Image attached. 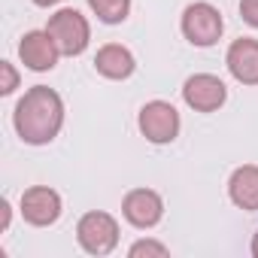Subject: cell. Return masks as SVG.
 I'll list each match as a JSON object with an SVG mask.
<instances>
[{
  "mask_svg": "<svg viewBox=\"0 0 258 258\" xmlns=\"http://www.w3.org/2000/svg\"><path fill=\"white\" fill-rule=\"evenodd\" d=\"M16 134L28 146H46L58 137L64 124V100L49 85H34L25 91V97L16 103L13 112Z\"/></svg>",
  "mask_w": 258,
  "mask_h": 258,
  "instance_id": "cell-1",
  "label": "cell"
},
{
  "mask_svg": "<svg viewBox=\"0 0 258 258\" xmlns=\"http://www.w3.org/2000/svg\"><path fill=\"white\" fill-rule=\"evenodd\" d=\"M222 31H225V19L213 4H204L201 0V4H188L182 10V37L191 46L210 49V46L219 43Z\"/></svg>",
  "mask_w": 258,
  "mask_h": 258,
  "instance_id": "cell-2",
  "label": "cell"
},
{
  "mask_svg": "<svg viewBox=\"0 0 258 258\" xmlns=\"http://www.w3.org/2000/svg\"><path fill=\"white\" fill-rule=\"evenodd\" d=\"M76 240L88 255H109L118 246V222L103 210H91L76 222Z\"/></svg>",
  "mask_w": 258,
  "mask_h": 258,
  "instance_id": "cell-3",
  "label": "cell"
},
{
  "mask_svg": "<svg viewBox=\"0 0 258 258\" xmlns=\"http://www.w3.org/2000/svg\"><path fill=\"white\" fill-rule=\"evenodd\" d=\"M46 31L52 34V40L58 43L61 55H82L88 49V40H91V28H88V19L79 13V10H58Z\"/></svg>",
  "mask_w": 258,
  "mask_h": 258,
  "instance_id": "cell-4",
  "label": "cell"
},
{
  "mask_svg": "<svg viewBox=\"0 0 258 258\" xmlns=\"http://www.w3.org/2000/svg\"><path fill=\"white\" fill-rule=\"evenodd\" d=\"M137 124H140V134L155 143V146H164V143H173L179 137V112L173 103L167 100H149L140 115H137Z\"/></svg>",
  "mask_w": 258,
  "mask_h": 258,
  "instance_id": "cell-5",
  "label": "cell"
},
{
  "mask_svg": "<svg viewBox=\"0 0 258 258\" xmlns=\"http://www.w3.org/2000/svg\"><path fill=\"white\" fill-rule=\"evenodd\" d=\"M121 216H124L127 225H134L140 231L155 228L164 216V201L152 188H131L121 198Z\"/></svg>",
  "mask_w": 258,
  "mask_h": 258,
  "instance_id": "cell-6",
  "label": "cell"
},
{
  "mask_svg": "<svg viewBox=\"0 0 258 258\" xmlns=\"http://www.w3.org/2000/svg\"><path fill=\"white\" fill-rule=\"evenodd\" d=\"M182 100L195 109V112H216L225 100H228V88L219 76L213 73H195L185 79L182 85Z\"/></svg>",
  "mask_w": 258,
  "mask_h": 258,
  "instance_id": "cell-7",
  "label": "cell"
},
{
  "mask_svg": "<svg viewBox=\"0 0 258 258\" xmlns=\"http://www.w3.org/2000/svg\"><path fill=\"white\" fill-rule=\"evenodd\" d=\"M22 216L34 228H49L61 219V195L49 185H31L22 195Z\"/></svg>",
  "mask_w": 258,
  "mask_h": 258,
  "instance_id": "cell-8",
  "label": "cell"
},
{
  "mask_svg": "<svg viewBox=\"0 0 258 258\" xmlns=\"http://www.w3.org/2000/svg\"><path fill=\"white\" fill-rule=\"evenodd\" d=\"M19 58H22V64L28 70L46 73V70H52L58 64L61 49H58V43L52 40L49 31H28L22 37V43H19Z\"/></svg>",
  "mask_w": 258,
  "mask_h": 258,
  "instance_id": "cell-9",
  "label": "cell"
},
{
  "mask_svg": "<svg viewBox=\"0 0 258 258\" xmlns=\"http://www.w3.org/2000/svg\"><path fill=\"white\" fill-rule=\"evenodd\" d=\"M225 64H228V73L240 85H258V40H252V37L234 40L228 46Z\"/></svg>",
  "mask_w": 258,
  "mask_h": 258,
  "instance_id": "cell-10",
  "label": "cell"
},
{
  "mask_svg": "<svg viewBox=\"0 0 258 258\" xmlns=\"http://www.w3.org/2000/svg\"><path fill=\"white\" fill-rule=\"evenodd\" d=\"M94 70H97L103 79L121 82V79H127V76L137 70V61H134L131 49H124L121 43H106V46H100L97 55H94Z\"/></svg>",
  "mask_w": 258,
  "mask_h": 258,
  "instance_id": "cell-11",
  "label": "cell"
},
{
  "mask_svg": "<svg viewBox=\"0 0 258 258\" xmlns=\"http://www.w3.org/2000/svg\"><path fill=\"white\" fill-rule=\"evenodd\" d=\"M228 195L234 201V207L255 213L258 210V167L255 164H243L231 173L228 179Z\"/></svg>",
  "mask_w": 258,
  "mask_h": 258,
  "instance_id": "cell-12",
  "label": "cell"
},
{
  "mask_svg": "<svg viewBox=\"0 0 258 258\" xmlns=\"http://www.w3.org/2000/svg\"><path fill=\"white\" fill-rule=\"evenodd\" d=\"M88 7L103 25H121L131 13V0H88Z\"/></svg>",
  "mask_w": 258,
  "mask_h": 258,
  "instance_id": "cell-13",
  "label": "cell"
},
{
  "mask_svg": "<svg viewBox=\"0 0 258 258\" xmlns=\"http://www.w3.org/2000/svg\"><path fill=\"white\" fill-rule=\"evenodd\" d=\"M131 258H143V255H155V258H164L167 255V246L158 243V240H137L131 249H127Z\"/></svg>",
  "mask_w": 258,
  "mask_h": 258,
  "instance_id": "cell-14",
  "label": "cell"
},
{
  "mask_svg": "<svg viewBox=\"0 0 258 258\" xmlns=\"http://www.w3.org/2000/svg\"><path fill=\"white\" fill-rule=\"evenodd\" d=\"M0 73H4V85H0V94H13L19 88V73L13 70L10 61H0Z\"/></svg>",
  "mask_w": 258,
  "mask_h": 258,
  "instance_id": "cell-15",
  "label": "cell"
},
{
  "mask_svg": "<svg viewBox=\"0 0 258 258\" xmlns=\"http://www.w3.org/2000/svg\"><path fill=\"white\" fill-rule=\"evenodd\" d=\"M240 19L258 31V0H240Z\"/></svg>",
  "mask_w": 258,
  "mask_h": 258,
  "instance_id": "cell-16",
  "label": "cell"
},
{
  "mask_svg": "<svg viewBox=\"0 0 258 258\" xmlns=\"http://www.w3.org/2000/svg\"><path fill=\"white\" fill-rule=\"evenodd\" d=\"M0 210H4V231L10 228V201L4 198V201H0Z\"/></svg>",
  "mask_w": 258,
  "mask_h": 258,
  "instance_id": "cell-17",
  "label": "cell"
},
{
  "mask_svg": "<svg viewBox=\"0 0 258 258\" xmlns=\"http://www.w3.org/2000/svg\"><path fill=\"white\" fill-rule=\"evenodd\" d=\"M31 4H37V7H58V4H64V0H31Z\"/></svg>",
  "mask_w": 258,
  "mask_h": 258,
  "instance_id": "cell-18",
  "label": "cell"
},
{
  "mask_svg": "<svg viewBox=\"0 0 258 258\" xmlns=\"http://www.w3.org/2000/svg\"><path fill=\"white\" fill-rule=\"evenodd\" d=\"M252 255L258 258V231H255V237H252Z\"/></svg>",
  "mask_w": 258,
  "mask_h": 258,
  "instance_id": "cell-19",
  "label": "cell"
}]
</instances>
